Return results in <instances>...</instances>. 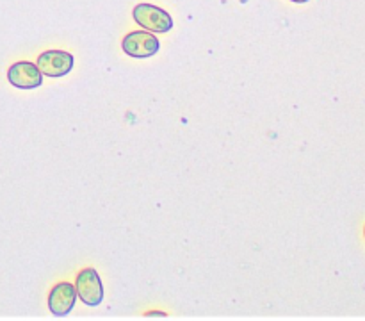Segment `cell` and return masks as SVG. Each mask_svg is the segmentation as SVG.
<instances>
[{"label":"cell","instance_id":"1","mask_svg":"<svg viewBox=\"0 0 365 321\" xmlns=\"http://www.w3.org/2000/svg\"><path fill=\"white\" fill-rule=\"evenodd\" d=\"M132 16L145 31L153 32V34H166L173 29L171 14L153 4H138L132 11Z\"/></svg>","mask_w":365,"mask_h":321},{"label":"cell","instance_id":"2","mask_svg":"<svg viewBox=\"0 0 365 321\" xmlns=\"http://www.w3.org/2000/svg\"><path fill=\"white\" fill-rule=\"evenodd\" d=\"M121 49L125 54L135 59H145V57H152L153 54L159 52L160 43L157 36L150 31H134L128 32L123 38Z\"/></svg>","mask_w":365,"mask_h":321},{"label":"cell","instance_id":"3","mask_svg":"<svg viewBox=\"0 0 365 321\" xmlns=\"http://www.w3.org/2000/svg\"><path fill=\"white\" fill-rule=\"evenodd\" d=\"M75 289H77V296L82 300V303H86L88 307H98L102 303V280H100V275L93 268H86L77 275Z\"/></svg>","mask_w":365,"mask_h":321},{"label":"cell","instance_id":"4","mask_svg":"<svg viewBox=\"0 0 365 321\" xmlns=\"http://www.w3.org/2000/svg\"><path fill=\"white\" fill-rule=\"evenodd\" d=\"M36 64L46 77H64L73 68V56L64 50H46L38 57Z\"/></svg>","mask_w":365,"mask_h":321},{"label":"cell","instance_id":"5","mask_svg":"<svg viewBox=\"0 0 365 321\" xmlns=\"http://www.w3.org/2000/svg\"><path fill=\"white\" fill-rule=\"evenodd\" d=\"M7 81L18 89H36L43 84V73L38 64L29 61H18L7 70Z\"/></svg>","mask_w":365,"mask_h":321},{"label":"cell","instance_id":"6","mask_svg":"<svg viewBox=\"0 0 365 321\" xmlns=\"http://www.w3.org/2000/svg\"><path fill=\"white\" fill-rule=\"evenodd\" d=\"M75 302H77V289L70 282H61L50 291L48 309L53 316L64 317L71 312Z\"/></svg>","mask_w":365,"mask_h":321},{"label":"cell","instance_id":"7","mask_svg":"<svg viewBox=\"0 0 365 321\" xmlns=\"http://www.w3.org/2000/svg\"><path fill=\"white\" fill-rule=\"evenodd\" d=\"M291 2H296V4H307V2H310V0H291Z\"/></svg>","mask_w":365,"mask_h":321},{"label":"cell","instance_id":"8","mask_svg":"<svg viewBox=\"0 0 365 321\" xmlns=\"http://www.w3.org/2000/svg\"><path fill=\"white\" fill-rule=\"evenodd\" d=\"M364 232H365V230H364Z\"/></svg>","mask_w":365,"mask_h":321}]
</instances>
